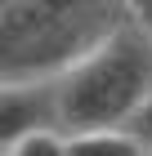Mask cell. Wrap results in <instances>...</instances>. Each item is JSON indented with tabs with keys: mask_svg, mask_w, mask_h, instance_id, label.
<instances>
[{
	"mask_svg": "<svg viewBox=\"0 0 152 156\" xmlns=\"http://www.w3.org/2000/svg\"><path fill=\"white\" fill-rule=\"evenodd\" d=\"M148 156H152V152H148Z\"/></svg>",
	"mask_w": 152,
	"mask_h": 156,
	"instance_id": "cell-7",
	"label": "cell"
},
{
	"mask_svg": "<svg viewBox=\"0 0 152 156\" xmlns=\"http://www.w3.org/2000/svg\"><path fill=\"white\" fill-rule=\"evenodd\" d=\"M130 23L125 0H5L0 85H54Z\"/></svg>",
	"mask_w": 152,
	"mask_h": 156,
	"instance_id": "cell-1",
	"label": "cell"
},
{
	"mask_svg": "<svg viewBox=\"0 0 152 156\" xmlns=\"http://www.w3.org/2000/svg\"><path fill=\"white\" fill-rule=\"evenodd\" d=\"M13 156H67V138H63V134H36V138H27Z\"/></svg>",
	"mask_w": 152,
	"mask_h": 156,
	"instance_id": "cell-5",
	"label": "cell"
},
{
	"mask_svg": "<svg viewBox=\"0 0 152 156\" xmlns=\"http://www.w3.org/2000/svg\"><path fill=\"white\" fill-rule=\"evenodd\" d=\"M125 134L134 138V143L143 147V152H152V94L143 98V107L130 116V125H125Z\"/></svg>",
	"mask_w": 152,
	"mask_h": 156,
	"instance_id": "cell-6",
	"label": "cell"
},
{
	"mask_svg": "<svg viewBox=\"0 0 152 156\" xmlns=\"http://www.w3.org/2000/svg\"><path fill=\"white\" fill-rule=\"evenodd\" d=\"M67 156H148L125 129H107V134H76L67 138Z\"/></svg>",
	"mask_w": 152,
	"mask_h": 156,
	"instance_id": "cell-4",
	"label": "cell"
},
{
	"mask_svg": "<svg viewBox=\"0 0 152 156\" xmlns=\"http://www.w3.org/2000/svg\"><path fill=\"white\" fill-rule=\"evenodd\" d=\"M148 94H152V36L134 23V9H130V23L117 36L103 40L63 80H54L58 134L76 138V134L125 129Z\"/></svg>",
	"mask_w": 152,
	"mask_h": 156,
	"instance_id": "cell-2",
	"label": "cell"
},
{
	"mask_svg": "<svg viewBox=\"0 0 152 156\" xmlns=\"http://www.w3.org/2000/svg\"><path fill=\"white\" fill-rule=\"evenodd\" d=\"M36 134H58L54 85H0V156H13Z\"/></svg>",
	"mask_w": 152,
	"mask_h": 156,
	"instance_id": "cell-3",
	"label": "cell"
}]
</instances>
